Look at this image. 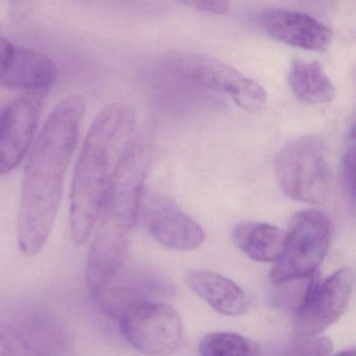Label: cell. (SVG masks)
Masks as SVG:
<instances>
[{"instance_id":"cell-5","label":"cell","mask_w":356,"mask_h":356,"mask_svg":"<svg viewBox=\"0 0 356 356\" xmlns=\"http://www.w3.org/2000/svg\"><path fill=\"white\" fill-rule=\"evenodd\" d=\"M331 241V222L318 210L297 212L285 231L282 255L270 272L275 285L303 280L316 274L326 257Z\"/></svg>"},{"instance_id":"cell-10","label":"cell","mask_w":356,"mask_h":356,"mask_svg":"<svg viewBox=\"0 0 356 356\" xmlns=\"http://www.w3.org/2000/svg\"><path fill=\"white\" fill-rule=\"evenodd\" d=\"M139 212L154 238L168 249L191 251L205 238L201 225L161 193H143Z\"/></svg>"},{"instance_id":"cell-21","label":"cell","mask_w":356,"mask_h":356,"mask_svg":"<svg viewBox=\"0 0 356 356\" xmlns=\"http://www.w3.org/2000/svg\"><path fill=\"white\" fill-rule=\"evenodd\" d=\"M183 3L197 11L212 15H225L230 10V3L225 0H193Z\"/></svg>"},{"instance_id":"cell-11","label":"cell","mask_w":356,"mask_h":356,"mask_svg":"<svg viewBox=\"0 0 356 356\" xmlns=\"http://www.w3.org/2000/svg\"><path fill=\"white\" fill-rule=\"evenodd\" d=\"M172 293L174 286L163 277L147 270H126L124 266L111 280L91 293L107 316L118 320L129 308L157 302Z\"/></svg>"},{"instance_id":"cell-22","label":"cell","mask_w":356,"mask_h":356,"mask_svg":"<svg viewBox=\"0 0 356 356\" xmlns=\"http://www.w3.org/2000/svg\"><path fill=\"white\" fill-rule=\"evenodd\" d=\"M334 356H355V351L349 350V351L341 352V353L337 354Z\"/></svg>"},{"instance_id":"cell-20","label":"cell","mask_w":356,"mask_h":356,"mask_svg":"<svg viewBox=\"0 0 356 356\" xmlns=\"http://www.w3.org/2000/svg\"><path fill=\"white\" fill-rule=\"evenodd\" d=\"M343 180L348 197H350L351 201L354 202V197H355V138H354L353 127H352L351 132L348 135V141L346 143L345 152H343Z\"/></svg>"},{"instance_id":"cell-12","label":"cell","mask_w":356,"mask_h":356,"mask_svg":"<svg viewBox=\"0 0 356 356\" xmlns=\"http://www.w3.org/2000/svg\"><path fill=\"white\" fill-rule=\"evenodd\" d=\"M57 80V65L49 56L0 36L1 88L42 92Z\"/></svg>"},{"instance_id":"cell-15","label":"cell","mask_w":356,"mask_h":356,"mask_svg":"<svg viewBox=\"0 0 356 356\" xmlns=\"http://www.w3.org/2000/svg\"><path fill=\"white\" fill-rule=\"evenodd\" d=\"M233 241L255 261L277 262L284 249L285 231L268 222L249 220L235 227Z\"/></svg>"},{"instance_id":"cell-14","label":"cell","mask_w":356,"mask_h":356,"mask_svg":"<svg viewBox=\"0 0 356 356\" xmlns=\"http://www.w3.org/2000/svg\"><path fill=\"white\" fill-rule=\"evenodd\" d=\"M189 287L213 309L226 316H236L249 310L247 293L234 281L211 270L188 272Z\"/></svg>"},{"instance_id":"cell-1","label":"cell","mask_w":356,"mask_h":356,"mask_svg":"<svg viewBox=\"0 0 356 356\" xmlns=\"http://www.w3.org/2000/svg\"><path fill=\"white\" fill-rule=\"evenodd\" d=\"M85 112L86 102L81 95L64 97L47 116L33 145L17 218L18 245L24 255H37L49 241Z\"/></svg>"},{"instance_id":"cell-17","label":"cell","mask_w":356,"mask_h":356,"mask_svg":"<svg viewBox=\"0 0 356 356\" xmlns=\"http://www.w3.org/2000/svg\"><path fill=\"white\" fill-rule=\"evenodd\" d=\"M201 356H261L251 339L232 332H212L206 335L199 347Z\"/></svg>"},{"instance_id":"cell-3","label":"cell","mask_w":356,"mask_h":356,"mask_svg":"<svg viewBox=\"0 0 356 356\" xmlns=\"http://www.w3.org/2000/svg\"><path fill=\"white\" fill-rule=\"evenodd\" d=\"M149 166V152L135 139L124 154L104 202L87 259V284L101 289L124 266Z\"/></svg>"},{"instance_id":"cell-2","label":"cell","mask_w":356,"mask_h":356,"mask_svg":"<svg viewBox=\"0 0 356 356\" xmlns=\"http://www.w3.org/2000/svg\"><path fill=\"white\" fill-rule=\"evenodd\" d=\"M135 128L134 109L113 103L99 111L87 132L70 191V235L76 245H84L97 226L118 166L135 140Z\"/></svg>"},{"instance_id":"cell-6","label":"cell","mask_w":356,"mask_h":356,"mask_svg":"<svg viewBox=\"0 0 356 356\" xmlns=\"http://www.w3.org/2000/svg\"><path fill=\"white\" fill-rule=\"evenodd\" d=\"M164 63L179 78L228 95L245 111L257 113L266 107V90L255 81L218 60L200 54L175 51L166 56Z\"/></svg>"},{"instance_id":"cell-18","label":"cell","mask_w":356,"mask_h":356,"mask_svg":"<svg viewBox=\"0 0 356 356\" xmlns=\"http://www.w3.org/2000/svg\"><path fill=\"white\" fill-rule=\"evenodd\" d=\"M0 356H49L17 327L0 322Z\"/></svg>"},{"instance_id":"cell-16","label":"cell","mask_w":356,"mask_h":356,"mask_svg":"<svg viewBox=\"0 0 356 356\" xmlns=\"http://www.w3.org/2000/svg\"><path fill=\"white\" fill-rule=\"evenodd\" d=\"M289 83L295 97L307 105H325L335 99L337 88L318 62L295 59L289 72Z\"/></svg>"},{"instance_id":"cell-4","label":"cell","mask_w":356,"mask_h":356,"mask_svg":"<svg viewBox=\"0 0 356 356\" xmlns=\"http://www.w3.org/2000/svg\"><path fill=\"white\" fill-rule=\"evenodd\" d=\"M275 172L283 193L295 201L320 205L328 197L331 170L320 136L307 135L287 143L277 155Z\"/></svg>"},{"instance_id":"cell-9","label":"cell","mask_w":356,"mask_h":356,"mask_svg":"<svg viewBox=\"0 0 356 356\" xmlns=\"http://www.w3.org/2000/svg\"><path fill=\"white\" fill-rule=\"evenodd\" d=\"M42 105V92H26L0 112V176L15 170L30 151Z\"/></svg>"},{"instance_id":"cell-19","label":"cell","mask_w":356,"mask_h":356,"mask_svg":"<svg viewBox=\"0 0 356 356\" xmlns=\"http://www.w3.org/2000/svg\"><path fill=\"white\" fill-rule=\"evenodd\" d=\"M333 343L328 337H299L277 349L270 356H332Z\"/></svg>"},{"instance_id":"cell-8","label":"cell","mask_w":356,"mask_h":356,"mask_svg":"<svg viewBox=\"0 0 356 356\" xmlns=\"http://www.w3.org/2000/svg\"><path fill=\"white\" fill-rule=\"evenodd\" d=\"M354 273L343 268L328 278L310 277L301 305L296 312L295 329L299 337H316L337 322L349 305Z\"/></svg>"},{"instance_id":"cell-7","label":"cell","mask_w":356,"mask_h":356,"mask_svg":"<svg viewBox=\"0 0 356 356\" xmlns=\"http://www.w3.org/2000/svg\"><path fill=\"white\" fill-rule=\"evenodd\" d=\"M118 321L126 341L145 355H170L182 341L183 326L178 312L160 302L133 306Z\"/></svg>"},{"instance_id":"cell-13","label":"cell","mask_w":356,"mask_h":356,"mask_svg":"<svg viewBox=\"0 0 356 356\" xmlns=\"http://www.w3.org/2000/svg\"><path fill=\"white\" fill-rule=\"evenodd\" d=\"M255 22L270 38L306 51H326L332 40V31L328 26L300 12L262 10L256 14Z\"/></svg>"}]
</instances>
